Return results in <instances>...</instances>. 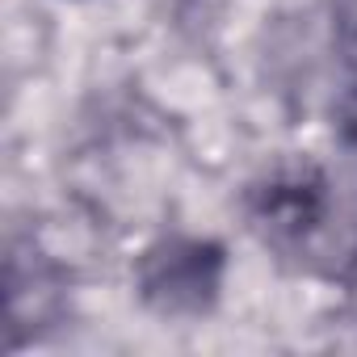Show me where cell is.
Listing matches in <instances>:
<instances>
[{"label": "cell", "mask_w": 357, "mask_h": 357, "mask_svg": "<svg viewBox=\"0 0 357 357\" xmlns=\"http://www.w3.org/2000/svg\"><path fill=\"white\" fill-rule=\"evenodd\" d=\"M223 278V252L202 240H164L139 265L143 298L160 315H202Z\"/></svg>", "instance_id": "obj_1"}]
</instances>
